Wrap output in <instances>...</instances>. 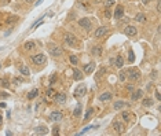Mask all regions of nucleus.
<instances>
[{"label": "nucleus", "instance_id": "obj_1", "mask_svg": "<svg viewBox=\"0 0 161 136\" xmlns=\"http://www.w3.org/2000/svg\"><path fill=\"white\" fill-rule=\"evenodd\" d=\"M63 41L66 44L68 47H72V48H74V47H78V39L76 36L73 35V33H65L63 35Z\"/></svg>", "mask_w": 161, "mask_h": 136}, {"label": "nucleus", "instance_id": "obj_2", "mask_svg": "<svg viewBox=\"0 0 161 136\" xmlns=\"http://www.w3.org/2000/svg\"><path fill=\"white\" fill-rule=\"evenodd\" d=\"M48 52L51 54V56L59 58V56L63 54V51H62V48H61L59 46H57V44L51 43V44H48Z\"/></svg>", "mask_w": 161, "mask_h": 136}, {"label": "nucleus", "instance_id": "obj_3", "mask_svg": "<svg viewBox=\"0 0 161 136\" xmlns=\"http://www.w3.org/2000/svg\"><path fill=\"white\" fill-rule=\"evenodd\" d=\"M127 74H128L129 80H132V81H138L140 79V76H142L140 70L136 69V67H129V69L127 70Z\"/></svg>", "mask_w": 161, "mask_h": 136}, {"label": "nucleus", "instance_id": "obj_4", "mask_svg": "<svg viewBox=\"0 0 161 136\" xmlns=\"http://www.w3.org/2000/svg\"><path fill=\"white\" fill-rule=\"evenodd\" d=\"M46 61H47V58H46V55H44V54H42V52L32 55V62L35 63V65H44V63H46Z\"/></svg>", "mask_w": 161, "mask_h": 136}, {"label": "nucleus", "instance_id": "obj_5", "mask_svg": "<svg viewBox=\"0 0 161 136\" xmlns=\"http://www.w3.org/2000/svg\"><path fill=\"white\" fill-rule=\"evenodd\" d=\"M78 26H80L81 29H85V30H91L92 28V22H91V18H81L78 19Z\"/></svg>", "mask_w": 161, "mask_h": 136}, {"label": "nucleus", "instance_id": "obj_6", "mask_svg": "<svg viewBox=\"0 0 161 136\" xmlns=\"http://www.w3.org/2000/svg\"><path fill=\"white\" fill-rule=\"evenodd\" d=\"M85 92H87V87H85L84 84H80V85L76 87V89H74V92H73V96L74 98H81L85 95Z\"/></svg>", "mask_w": 161, "mask_h": 136}, {"label": "nucleus", "instance_id": "obj_7", "mask_svg": "<svg viewBox=\"0 0 161 136\" xmlns=\"http://www.w3.org/2000/svg\"><path fill=\"white\" fill-rule=\"evenodd\" d=\"M108 32H109V28H108V26H99V28L95 29L94 36L97 37V39H99V37L106 36V35H108Z\"/></svg>", "mask_w": 161, "mask_h": 136}, {"label": "nucleus", "instance_id": "obj_8", "mask_svg": "<svg viewBox=\"0 0 161 136\" xmlns=\"http://www.w3.org/2000/svg\"><path fill=\"white\" fill-rule=\"evenodd\" d=\"M124 33L129 37H135L136 35H138V29H136L133 25H127L125 29H124Z\"/></svg>", "mask_w": 161, "mask_h": 136}, {"label": "nucleus", "instance_id": "obj_9", "mask_svg": "<svg viewBox=\"0 0 161 136\" xmlns=\"http://www.w3.org/2000/svg\"><path fill=\"white\" fill-rule=\"evenodd\" d=\"M54 100H55L57 104L62 106V104H65V102H66V94H65V92L55 94V96H54Z\"/></svg>", "mask_w": 161, "mask_h": 136}, {"label": "nucleus", "instance_id": "obj_10", "mask_svg": "<svg viewBox=\"0 0 161 136\" xmlns=\"http://www.w3.org/2000/svg\"><path fill=\"white\" fill-rule=\"evenodd\" d=\"M123 15H124V7H123L121 4H117L114 8V14H113V17H114V19H121Z\"/></svg>", "mask_w": 161, "mask_h": 136}, {"label": "nucleus", "instance_id": "obj_11", "mask_svg": "<svg viewBox=\"0 0 161 136\" xmlns=\"http://www.w3.org/2000/svg\"><path fill=\"white\" fill-rule=\"evenodd\" d=\"M62 118H63V114H62V111H59V110L52 111V113L50 114V120L54 121V122H59Z\"/></svg>", "mask_w": 161, "mask_h": 136}, {"label": "nucleus", "instance_id": "obj_12", "mask_svg": "<svg viewBox=\"0 0 161 136\" xmlns=\"http://www.w3.org/2000/svg\"><path fill=\"white\" fill-rule=\"evenodd\" d=\"M95 65L94 62H90V63H87V65H84V67H83V73H85V74H91L92 72L95 70Z\"/></svg>", "mask_w": 161, "mask_h": 136}, {"label": "nucleus", "instance_id": "obj_13", "mask_svg": "<svg viewBox=\"0 0 161 136\" xmlns=\"http://www.w3.org/2000/svg\"><path fill=\"white\" fill-rule=\"evenodd\" d=\"M113 65H114L117 69H121L123 66H124V58H123L121 55H117L113 59Z\"/></svg>", "mask_w": 161, "mask_h": 136}, {"label": "nucleus", "instance_id": "obj_14", "mask_svg": "<svg viewBox=\"0 0 161 136\" xmlns=\"http://www.w3.org/2000/svg\"><path fill=\"white\" fill-rule=\"evenodd\" d=\"M48 133V128L46 125H39L35 128V135H47Z\"/></svg>", "mask_w": 161, "mask_h": 136}, {"label": "nucleus", "instance_id": "obj_15", "mask_svg": "<svg viewBox=\"0 0 161 136\" xmlns=\"http://www.w3.org/2000/svg\"><path fill=\"white\" fill-rule=\"evenodd\" d=\"M142 96H143V91L142 89H133L132 91V95H131V100L136 102V100H139Z\"/></svg>", "mask_w": 161, "mask_h": 136}, {"label": "nucleus", "instance_id": "obj_16", "mask_svg": "<svg viewBox=\"0 0 161 136\" xmlns=\"http://www.w3.org/2000/svg\"><path fill=\"white\" fill-rule=\"evenodd\" d=\"M102 52H103V48H102V46H99V44H98V46H94L91 48V54L94 56H101Z\"/></svg>", "mask_w": 161, "mask_h": 136}, {"label": "nucleus", "instance_id": "obj_17", "mask_svg": "<svg viewBox=\"0 0 161 136\" xmlns=\"http://www.w3.org/2000/svg\"><path fill=\"white\" fill-rule=\"evenodd\" d=\"M113 129L116 131V133H123V132H124V127H123V124L118 121H113Z\"/></svg>", "mask_w": 161, "mask_h": 136}, {"label": "nucleus", "instance_id": "obj_18", "mask_svg": "<svg viewBox=\"0 0 161 136\" xmlns=\"http://www.w3.org/2000/svg\"><path fill=\"white\" fill-rule=\"evenodd\" d=\"M83 72L81 70H78L77 67H73V79L76 80V81H81L83 80Z\"/></svg>", "mask_w": 161, "mask_h": 136}, {"label": "nucleus", "instance_id": "obj_19", "mask_svg": "<svg viewBox=\"0 0 161 136\" xmlns=\"http://www.w3.org/2000/svg\"><path fill=\"white\" fill-rule=\"evenodd\" d=\"M127 106H128V103H127V102H123V100H117V102L113 103V109H114V110H121V109H124Z\"/></svg>", "mask_w": 161, "mask_h": 136}, {"label": "nucleus", "instance_id": "obj_20", "mask_svg": "<svg viewBox=\"0 0 161 136\" xmlns=\"http://www.w3.org/2000/svg\"><path fill=\"white\" fill-rule=\"evenodd\" d=\"M19 73L22 74V76H25V77H29L30 76V70H29V67H28V65H21L19 66Z\"/></svg>", "mask_w": 161, "mask_h": 136}, {"label": "nucleus", "instance_id": "obj_21", "mask_svg": "<svg viewBox=\"0 0 161 136\" xmlns=\"http://www.w3.org/2000/svg\"><path fill=\"white\" fill-rule=\"evenodd\" d=\"M133 21H136V22H139V23H145L147 21V18H146V15L143 14V12H138V14L133 17Z\"/></svg>", "mask_w": 161, "mask_h": 136}, {"label": "nucleus", "instance_id": "obj_22", "mask_svg": "<svg viewBox=\"0 0 161 136\" xmlns=\"http://www.w3.org/2000/svg\"><path fill=\"white\" fill-rule=\"evenodd\" d=\"M35 47H36V43L32 41V40H28V41L23 43V48H25V51H32V50H35Z\"/></svg>", "mask_w": 161, "mask_h": 136}, {"label": "nucleus", "instance_id": "obj_23", "mask_svg": "<svg viewBox=\"0 0 161 136\" xmlns=\"http://www.w3.org/2000/svg\"><path fill=\"white\" fill-rule=\"evenodd\" d=\"M101 102H106V100H110L112 99V92H109V91H106V92L103 94H101L99 95V98H98Z\"/></svg>", "mask_w": 161, "mask_h": 136}, {"label": "nucleus", "instance_id": "obj_24", "mask_svg": "<svg viewBox=\"0 0 161 136\" xmlns=\"http://www.w3.org/2000/svg\"><path fill=\"white\" fill-rule=\"evenodd\" d=\"M77 6H78V7H81L83 10H85V11H91L90 4H88V3H83V0H78V2H77Z\"/></svg>", "mask_w": 161, "mask_h": 136}, {"label": "nucleus", "instance_id": "obj_25", "mask_svg": "<svg viewBox=\"0 0 161 136\" xmlns=\"http://www.w3.org/2000/svg\"><path fill=\"white\" fill-rule=\"evenodd\" d=\"M105 73H106V67H99L98 72H97V76H95V80L102 79V77L105 76Z\"/></svg>", "mask_w": 161, "mask_h": 136}, {"label": "nucleus", "instance_id": "obj_26", "mask_svg": "<svg viewBox=\"0 0 161 136\" xmlns=\"http://www.w3.org/2000/svg\"><path fill=\"white\" fill-rule=\"evenodd\" d=\"M37 95H39V89L35 88V89H32L28 95H26V98H28L29 100H32V99H35V98H37Z\"/></svg>", "mask_w": 161, "mask_h": 136}, {"label": "nucleus", "instance_id": "obj_27", "mask_svg": "<svg viewBox=\"0 0 161 136\" xmlns=\"http://www.w3.org/2000/svg\"><path fill=\"white\" fill-rule=\"evenodd\" d=\"M94 114V107H90V109H87V111H85V115H84V121L87 122V121H90V118H91V115Z\"/></svg>", "mask_w": 161, "mask_h": 136}, {"label": "nucleus", "instance_id": "obj_28", "mask_svg": "<svg viewBox=\"0 0 161 136\" xmlns=\"http://www.w3.org/2000/svg\"><path fill=\"white\" fill-rule=\"evenodd\" d=\"M153 103H154V100L152 99V98H145V99L142 100V104L145 107H150V106H153Z\"/></svg>", "mask_w": 161, "mask_h": 136}, {"label": "nucleus", "instance_id": "obj_29", "mask_svg": "<svg viewBox=\"0 0 161 136\" xmlns=\"http://www.w3.org/2000/svg\"><path fill=\"white\" fill-rule=\"evenodd\" d=\"M129 117H131V115H129V111H123L121 113V118L124 122H129Z\"/></svg>", "mask_w": 161, "mask_h": 136}, {"label": "nucleus", "instance_id": "obj_30", "mask_svg": "<svg viewBox=\"0 0 161 136\" xmlns=\"http://www.w3.org/2000/svg\"><path fill=\"white\" fill-rule=\"evenodd\" d=\"M97 127H98V125H88V127H85V128H83V129H81V131L78 132V135H84L85 132H88L90 129H92V128H97Z\"/></svg>", "mask_w": 161, "mask_h": 136}, {"label": "nucleus", "instance_id": "obj_31", "mask_svg": "<svg viewBox=\"0 0 161 136\" xmlns=\"http://www.w3.org/2000/svg\"><path fill=\"white\" fill-rule=\"evenodd\" d=\"M80 114H81V106L78 104V106L74 109V111H73V117L77 118V117H80Z\"/></svg>", "mask_w": 161, "mask_h": 136}, {"label": "nucleus", "instance_id": "obj_32", "mask_svg": "<svg viewBox=\"0 0 161 136\" xmlns=\"http://www.w3.org/2000/svg\"><path fill=\"white\" fill-rule=\"evenodd\" d=\"M69 61H70L72 65H77V63H78V58H77V55H70V56H69Z\"/></svg>", "mask_w": 161, "mask_h": 136}, {"label": "nucleus", "instance_id": "obj_33", "mask_svg": "<svg viewBox=\"0 0 161 136\" xmlns=\"http://www.w3.org/2000/svg\"><path fill=\"white\" fill-rule=\"evenodd\" d=\"M43 19H44V17H42V18H39V19H37V21H36V22L32 25V28H30V29H32V30H33V29H36L37 26L40 25V23H43Z\"/></svg>", "mask_w": 161, "mask_h": 136}, {"label": "nucleus", "instance_id": "obj_34", "mask_svg": "<svg viewBox=\"0 0 161 136\" xmlns=\"http://www.w3.org/2000/svg\"><path fill=\"white\" fill-rule=\"evenodd\" d=\"M55 89H54V88H48V89H47V96L48 98H54L55 96Z\"/></svg>", "mask_w": 161, "mask_h": 136}, {"label": "nucleus", "instance_id": "obj_35", "mask_svg": "<svg viewBox=\"0 0 161 136\" xmlns=\"http://www.w3.org/2000/svg\"><path fill=\"white\" fill-rule=\"evenodd\" d=\"M128 61L129 62H133V61H135V55H133V51L132 50H129V52H128Z\"/></svg>", "mask_w": 161, "mask_h": 136}, {"label": "nucleus", "instance_id": "obj_36", "mask_svg": "<svg viewBox=\"0 0 161 136\" xmlns=\"http://www.w3.org/2000/svg\"><path fill=\"white\" fill-rule=\"evenodd\" d=\"M118 79H120V81H125V79H127V72H124V70H123V72H120V74H118Z\"/></svg>", "mask_w": 161, "mask_h": 136}, {"label": "nucleus", "instance_id": "obj_37", "mask_svg": "<svg viewBox=\"0 0 161 136\" xmlns=\"http://www.w3.org/2000/svg\"><path fill=\"white\" fill-rule=\"evenodd\" d=\"M0 98H2V99H7V98H10V94L4 92V91H0Z\"/></svg>", "mask_w": 161, "mask_h": 136}, {"label": "nucleus", "instance_id": "obj_38", "mask_svg": "<svg viewBox=\"0 0 161 136\" xmlns=\"http://www.w3.org/2000/svg\"><path fill=\"white\" fill-rule=\"evenodd\" d=\"M17 19H18V17H8L6 22H7V23H12V22H15Z\"/></svg>", "mask_w": 161, "mask_h": 136}, {"label": "nucleus", "instance_id": "obj_39", "mask_svg": "<svg viewBox=\"0 0 161 136\" xmlns=\"http://www.w3.org/2000/svg\"><path fill=\"white\" fill-rule=\"evenodd\" d=\"M114 4V0H106V3H105V6H106V8H109L110 6Z\"/></svg>", "mask_w": 161, "mask_h": 136}, {"label": "nucleus", "instance_id": "obj_40", "mask_svg": "<svg viewBox=\"0 0 161 136\" xmlns=\"http://www.w3.org/2000/svg\"><path fill=\"white\" fill-rule=\"evenodd\" d=\"M55 80H57V74H55V73H54V74H51V76H50V84L55 83Z\"/></svg>", "mask_w": 161, "mask_h": 136}, {"label": "nucleus", "instance_id": "obj_41", "mask_svg": "<svg viewBox=\"0 0 161 136\" xmlns=\"http://www.w3.org/2000/svg\"><path fill=\"white\" fill-rule=\"evenodd\" d=\"M105 17H106L108 19L112 17V12H110V10H109V8H106V10H105Z\"/></svg>", "mask_w": 161, "mask_h": 136}, {"label": "nucleus", "instance_id": "obj_42", "mask_svg": "<svg viewBox=\"0 0 161 136\" xmlns=\"http://www.w3.org/2000/svg\"><path fill=\"white\" fill-rule=\"evenodd\" d=\"M125 89H127V91H129V92H132V91L135 89V88H133L132 84H128V85H125Z\"/></svg>", "mask_w": 161, "mask_h": 136}, {"label": "nucleus", "instance_id": "obj_43", "mask_svg": "<svg viewBox=\"0 0 161 136\" xmlns=\"http://www.w3.org/2000/svg\"><path fill=\"white\" fill-rule=\"evenodd\" d=\"M8 84H10V83H8V80H7V79H3V80H2V85L4 87V88H6V87H8Z\"/></svg>", "mask_w": 161, "mask_h": 136}, {"label": "nucleus", "instance_id": "obj_44", "mask_svg": "<svg viewBox=\"0 0 161 136\" xmlns=\"http://www.w3.org/2000/svg\"><path fill=\"white\" fill-rule=\"evenodd\" d=\"M156 98H157V100H161V95H160L158 89H156Z\"/></svg>", "mask_w": 161, "mask_h": 136}, {"label": "nucleus", "instance_id": "obj_45", "mask_svg": "<svg viewBox=\"0 0 161 136\" xmlns=\"http://www.w3.org/2000/svg\"><path fill=\"white\" fill-rule=\"evenodd\" d=\"M157 11H158V12L161 11V3H160V2L157 3Z\"/></svg>", "mask_w": 161, "mask_h": 136}, {"label": "nucleus", "instance_id": "obj_46", "mask_svg": "<svg viewBox=\"0 0 161 136\" xmlns=\"http://www.w3.org/2000/svg\"><path fill=\"white\" fill-rule=\"evenodd\" d=\"M150 2H152V0H142V3H143V4H145V6H146V4H149Z\"/></svg>", "mask_w": 161, "mask_h": 136}, {"label": "nucleus", "instance_id": "obj_47", "mask_svg": "<svg viewBox=\"0 0 161 136\" xmlns=\"http://www.w3.org/2000/svg\"><path fill=\"white\" fill-rule=\"evenodd\" d=\"M42 2H43V0H37V2H35V4L39 6V4H42Z\"/></svg>", "mask_w": 161, "mask_h": 136}, {"label": "nucleus", "instance_id": "obj_48", "mask_svg": "<svg viewBox=\"0 0 161 136\" xmlns=\"http://www.w3.org/2000/svg\"><path fill=\"white\" fill-rule=\"evenodd\" d=\"M26 3H35V0H25Z\"/></svg>", "mask_w": 161, "mask_h": 136}, {"label": "nucleus", "instance_id": "obj_49", "mask_svg": "<svg viewBox=\"0 0 161 136\" xmlns=\"http://www.w3.org/2000/svg\"><path fill=\"white\" fill-rule=\"evenodd\" d=\"M102 0H94V3H101Z\"/></svg>", "mask_w": 161, "mask_h": 136}, {"label": "nucleus", "instance_id": "obj_50", "mask_svg": "<svg viewBox=\"0 0 161 136\" xmlns=\"http://www.w3.org/2000/svg\"><path fill=\"white\" fill-rule=\"evenodd\" d=\"M0 67H2V63H0Z\"/></svg>", "mask_w": 161, "mask_h": 136}]
</instances>
